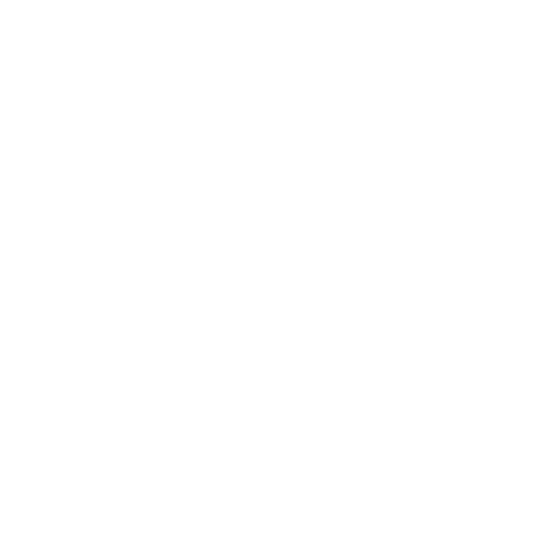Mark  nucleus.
Listing matches in <instances>:
<instances>
[]
</instances>
